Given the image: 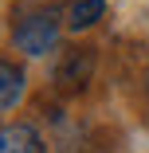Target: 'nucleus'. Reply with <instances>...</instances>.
Returning <instances> with one entry per match:
<instances>
[{
  "label": "nucleus",
  "mask_w": 149,
  "mask_h": 153,
  "mask_svg": "<svg viewBox=\"0 0 149 153\" xmlns=\"http://www.w3.org/2000/svg\"><path fill=\"white\" fill-rule=\"evenodd\" d=\"M90 71H94V55L86 47H71L63 55V63H59V71H55V82L63 90H79V86H86Z\"/></svg>",
  "instance_id": "f03ea898"
},
{
  "label": "nucleus",
  "mask_w": 149,
  "mask_h": 153,
  "mask_svg": "<svg viewBox=\"0 0 149 153\" xmlns=\"http://www.w3.org/2000/svg\"><path fill=\"white\" fill-rule=\"evenodd\" d=\"M106 12V0H75L71 12H67V27L71 32H86V27H94Z\"/></svg>",
  "instance_id": "39448f33"
},
{
  "label": "nucleus",
  "mask_w": 149,
  "mask_h": 153,
  "mask_svg": "<svg viewBox=\"0 0 149 153\" xmlns=\"http://www.w3.org/2000/svg\"><path fill=\"white\" fill-rule=\"evenodd\" d=\"M0 153H47V145L36 126L12 122V126H0Z\"/></svg>",
  "instance_id": "7ed1b4c3"
},
{
  "label": "nucleus",
  "mask_w": 149,
  "mask_h": 153,
  "mask_svg": "<svg viewBox=\"0 0 149 153\" xmlns=\"http://www.w3.org/2000/svg\"><path fill=\"white\" fill-rule=\"evenodd\" d=\"M24 86H27L24 71L16 63H8V59H0V110H12L24 98Z\"/></svg>",
  "instance_id": "20e7f679"
},
{
  "label": "nucleus",
  "mask_w": 149,
  "mask_h": 153,
  "mask_svg": "<svg viewBox=\"0 0 149 153\" xmlns=\"http://www.w3.org/2000/svg\"><path fill=\"white\" fill-rule=\"evenodd\" d=\"M12 43L24 51V55H47L55 43H59V16L55 12H32V16H24L16 24V32H12Z\"/></svg>",
  "instance_id": "f257e3e1"
}]
</instances>
